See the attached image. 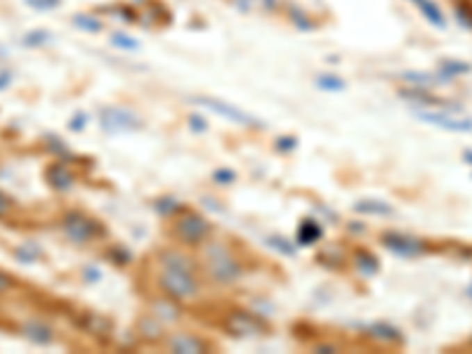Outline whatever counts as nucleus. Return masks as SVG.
Segmentation results:
<instances>
[{
    "label": "nucleus",
    "instance_id": "nucleus-1",
    "mask_svg": "<svg viewBox=\"0 0 472 354\" xmlns=\"http://www.w3.org/2000/svg\"><path fill=\"white\" fill-rule=\"evenodd\" d=\"M158 262H161L158 286L165 293V298L175 300V303H184V300H194L199 296L196 265L189 255H184L177 248H168L161 250Z\"/></svg>",
    "mask_w": 472,
    "mask_h": 354
},
{
    "label": "nucleus",
    "instance_id": "nucleus-2",
    "mask_svg": "<svg viewBox=\"0 0 472 354\" xmlns=\"http://www.w3.org/2000/svg\"><path fill=\"white\" fill-rule=\"evenodd\" d=\"M203 262H206L208 277L220 286L236 284V281L243 277L241 260H238L234 250L222 241H211L203 246Z\"/></svg>",
    "mask_w": 472,
    "mask_h": 354
},
{
    "label": "nucleus",
    "instance_id": "nucleus-3",
    "mask_svg": "<svg viewBox=\"0 0 472 354\" xmlns=\"http://www.w3.org/2000/svg\"><path fill=\"white\" fill-rule=\"evenodd\" d=\"M172 232H175V236L180 239V243H184V246H201L208 241V236H211L213 225L199 213L184 211L180 218L175 220Z\"/></svg>",
    "mask_w": 472,
    "mask_h": 354
},
{
    "label": "nucleus",
    "instance_id": "nucleus-4",
    "mask_svg": "<svg viewBox=\"0 0 472 354\" xmlns=\"http://www.w3.org/2000/svg\"><path fill=\"white\" fill-rule=\"evenodd\" d=\"M99 121L101 130H106L109 135L137 133L142 128V118L133 109H125V106H106L99 113Z\"/></svg>",
    "mask_w": 472,
    "mask_h": 354
},
{
    "label": "nucleus",
    "instance_id": "nucleus-5",
    "mask_svg": "<svg viewBox=\"0 0 472 354\" xmlns=\"http://www.w3.org/2000/svg\"><path fill=\"white\" fill-rule=\"evenodd\" d=\"M62 227H64V234H67L74 243H88L101 234V227L97 225V222H95L92 218H88L86 213H79V211H71V213L64 215Z\"/></svg>",
    "mask_w": 472,
    "mask_h": 354
},
{
    "label": "nucleus",
    "instance_id": "nucleus-6",
    "mask_svg": "<svg viewBox=\"0 0 472 354\" xmlns=\"http://www.w3.org/2000/svg\"><path fill=\"white\" fill-rule=\"evenodd\" d=\"M194 102L199 106H206V109H211L213 113H220V116H225L227 121H234L238 125H248V128H255V125H260L258 118H253L250 113L241 111L234 104H227V102H222V99H215V97H194Z\"/></svg>",
    "mask_w": 472,
    "mask_h": 354
},
{
    "label": "nucleus",
    "instance_id": "nucleus-7",
    "mask_svg": "<svg viewBox=\"0 0 472 354\" xmlns=\"http://www.w3.org/2000/svg\"><path fill=\"white\" fill-rule=\"evenodd\" d=\"M382 246L392 253L402 255V257H416L425 253V241L418 236H411V234H397L390 232L382 236Z\"/></svg>",
    "mask_w": 472,
    "mask_h": 354
},
{
    "label": "nucleus",
    "instance_id": "nucleus-8",
    "mask_svg": "<svg viewBox=\"0 0 472 354\" xmlns=\"http://www.w3.org/2000/svg\"><path fill=\"white\" fill-rule=\"evenodd\" d=\"M418 118L425 123L437 125L441 130H451V133H472V121L465 118L449 116V113H432V111H418Z\"/></svg>",
    "mask_w": 472,
    "mask_h": 354
},
{
    "label": "nucleus",
    "instance_id": "nucleus-9",
    "mask_svg": "<svg viewBox=\"0 0 472 354\" xmlns=\"http://www.w3.org/2000/svg\"><path fill=\"white\" fill-rule=\"evenodd\" d=\"M262 328L265 326L253 314H248V312H234V314H229V321H227V331L231 335H255Z\"/></svg>",
    "mask_w": 472,
    "mask_h": 354
},
{
    "label": "nucleus",
    "instance_id": "nucleus-10",
    "mask_svg": "<svg viewBox=\"0 0 472 354\" xmlns=\"http://www.w3.org/2000/svg\"><path fill=\"white\" fill-rule=\"evenodd\" d=\"M208 343H203L201 338L191 333H177L168 340V350L170 352H208Z\"/></svg>",
    "mask_w": 472,
    "mask_h": 354
},
{
    "label": "nucleus",
    "instance_id": "nucleus-11",
    "mask_svg": "<svg viewBox=\"0 0 472 354\" xmlns=\"http://www.w3.org/2000/svg\"><path fill=\"white\" fill-rule=\"evenodd\" d=\"M45 177L50 182V187L57 191H67L74 187V175H71V170L64 163H52L45 170Z\"/></svg>",
    "mask_w": 472,
    "mask_h": 354
},
{
    "label": "nucleus",
    "instance_id": "nucleus-12",
    "mask_svg": "<svg viewBox=\"0 0 472 354\" xmlns=\"http://www.w3.org/2000/svg\"><path fill=\"white\" fill-rule=\"evenodd\" d=\"M22 331L35 345H50L52 338H55V335H52V328L43 321H26Z\"/></svg>",
    "mask_w": 472,
    "mask_h": 354
},
{
    "label": "nucleus",
    "instance_id": "nucleus-13",
    "mask_svg": "<svg viewBox=\"0 0 472 354\" xmlns=\"http://www.w3.org/2000/svg\"><path fill=\"white\" fill-rule=\"evenodd\" d=\"M152 314L156 316V319L163 323V321H175L177 316H180V307H177L175 300L170 298H161V300H154L152 305Z\"/></svg>",
    "mask_w": 472,
    "mask_h": 354
},
{
    "label": "nucleus",
    "instance_id": "nucleus-14",
    "mask_svg": "<svg viewBox=\"0 0 472 354\" xmlns=\"http://www.w3.org/2000/svg\"><path fill=\"white\" fill-rule=\"evenodd\" d=\"M368 331H371L373 338L382 340V343H402V340H404V335L399 333L397 328L387 326V323H373Z\"/></svg>",
    "mask_w": 472,
    "mask_h": 354
},
{
    "label": "nucleus",
    "instance_id": "nucleus-15",
    "mask_svg": "<svg viewBox=\"0 0 472 354\" xmlns=\"http://www.w3.org/2000/svg\"><path fill=\"white\" fill-rule=\"evenodd\" d=\"M319 239H321V227L316 225L314 220H304L300 225V230H298V241L302 246H309V243L319 241Z\"/></svg>",
    "mask_w": 472,
    "mask_h": 354
},
{
    "label": "nucleus",
    "instance_id": "nucleus-16",
    "mask_svg": "<svg viewBox=\"0 0 472 354\" xmlns=\"http://www.w3.org/2000/svg\"><path fill=\"white\" fill-rule=\"evenodd\" d=\"M355 265L359 267V272L361 274H375L378 272V260H375V255L373 253H368V250H355Z\"/></svg>",
    "mask_w": 472,
    "mask_h": 354
},
{
    "label": "nucleus",
    "instance_id": "nucleus-17",
    "mask_svg": "<svg viewBox=\"0 0 472 354\" xmlns=\"http://www.w3.org/2000/svg\"><path fill=\"white\" fill-rule=\"evenodd\" d=\"M414 3L418 5V8H421V12L428 17L430 22L434 24V26H446L444 15H441V10L432 3V0H414Z\"/></svg>",
    "mask_w": 472,
    "mask_h": 354
},
{
    "label": "nucleus",
    "instance_id": "nucleus-18",
    "mask_svg": "<svg viewBox=\"0 0 472 354\" xmlns=\"http://www.w3.org/2000/svg\"><path fill=\"white\" fill-rule=\"evenodd\" d=\"M140 328H142V338H147V340H158V338H163V326H161V321H158L154 314H152V316H147V319H142Z\"/></svg>",
    "mask_w": 472,
    "mask_h": 354
},
{
    "label": "nucleus",
    "instance_id": "nucleus-19",
    "mask_svg": "<svg viewBox=\"0 0 472 354\" xmlns=\"http://www.w3.org/2000/svg\"><path fill=\"white\" fill-rule=\"evenodd\" d=\"M74 24H76V26H81V29H86V31H90V33L101 31V22L95 19V17H90V15H76Z\"/></svg>",
    "mask_w": 472,
    "mask_h": 354
},
{
    "label": "nucleus",
    "instance_id": "nucleus-20",
    "mask_svg": "<svg viewBox=\"0 0 472 354\" xmlns=\"http://www.w3.org/2000/svg\"><path fill=\"white\" fill-rule=\"evenodd\" d=\"M357 211L359 213H382V215H387L392 211L390 206H385V203H378V201H361V203H357Z\"/></svg>",
    "mask_w": 472,
    "mask_h": 354
},
{
    "label": "nucleus",
    "instance_id": "nucleus-21",
    "mask_svg": "<svg viewBox=\"0 0 472 354\" xmlns=\"http://www.w3.org/2000/svg\"><path fill=\"white\" fill-rule=\"evenodd\" d=\"M465 71H470V67H468V64H463V62H444V64H441V74H444V78L461 76V74H465Z\"/></svg>",
    "mask_w": 472,
    "mask_h": 354
},
{
    "label": "nucleus",
    "instance_id": "nucleus-22",
    "mask_svg": "<svg viewBox=\"0 0 472 354\" xmlns=\"http://www.w3.org/2000/svg\"><path fill=\"white\" fill-rule=\"evenodd\" d=\"M111 43L118 47H125V50H137V47H140V43H137L135 38H130V35H125V33H116L111 38Z\"/></svg>",
    "mask_w": 472,
    "mask_h": 354
},
{
    "label": "nucleus",
    "instance_id": "nucleus-23",
    "mask_svg": "<svg viewBox=\"0 0 472 354\" xmlns=\"http://www.w3.org/2000/svg\"><path fill=\"white\" fill-rule=\"evenodd\" d=\"M319 86L324 90H343L345 88V81L343 78H336V76H321L319 78Z\"/></svg>",
    "mask_w": 472,
    "mask_h": 354
},
{
    "label": "nucleus",
    "instance_id": "nucleus-24",
    "mask_svg": "<svg viewBox=\"0 0 472 354\" xmlns=\"http://www.w3.org/2000/svg\"><path fill=\"white\" fill-rule=\"evenodd\" d=\"M45 40H50V35L45 31H35V33L24 35V45H40V43H45Z\"/></svg>",
    "mask_w": 472,
    "mask_h": 354
},
{
    "label": "nucleus",
    "instance_id": "nucleus-25",
    "mask_svg": "<svg viewBox=\"0 0 472 354\" xmlns=\"http://www.w3.org/2000/svg\"><path fill=\"white\" fill-rule=\"evenodd\" d=\"M26 5H31L35 10H52L59 5V0H26Z\"/></svg>",
    "mask_w": 472,
    "mask_h": 354
},
{
    "label": "nucleus",
    "instance_id": "nucleus-26",
    "mask_svg": "<svg viewBox=\"0 0 472 354\" xmlns=\"http://www.w3.org/2000/svg\"><path fill=\"white\" fill-rule=\"evenodd\" d=\"M156 208H158V213H163V215H170V213H175L177 208H180V203H177V201H172V199H163V201L158 203Z\"/></svg>",
    "mask_w": 472,
    "mask_h": 354
},
{
    "label": "nucleus",
    "instance_id": "nucleus-27",
    "mask_svg": "<svg viewBox=\"0 0 472 354\" xmlns=\"http://www.w3.org/2000/svg\"><path fill=\"white\" fill-rule=\"evenodd\" d=\"M215 179H220V184H231V182H234V172H231V170H218V172H215Z\"/></svg>",
    "mask_w": 472,
    "mask_h": 354
},
{
    "label": "nucleus",
    "instance_id": "nucleus-28",
    "mask_svg": "<svg viewBox=\"0 0 472 354\" xmlns=\"http://www.w3.org/2000/svg\"><path fill=\"white\" fill-rule=\"evenodd\" d=\"M10 208H12V199H8V196L0 191V218H5V215L10 213Z\"/></svg>",
    "mask_w": 472,
    "mask_h": 354
},
{
    "label": "nucleus",
    "instance_id": "nucleus-29",
    "mask_svg": "<svg viewBox=\"0 0 472 354\" xmlns=\"http://www.w3.org/2000/svg\"><path fill=\"white\" fill-rule=\"evenodd\" d=\"M10 288H12V279L5 272H0V293L10 291Z\"/></svg>",
    "mask_w": 472,
    "mask_h": 354
},
{
    "label": "nucleus",
    "instance_id": "nucleus-30",
    "mask_svg": "<svg viewBox=\"0 0 472 354\" xmlns=\"http://www.w3.org/2000/svg\"><path fill=\"white\" fill-rule=\"evenodd\" d=\"M293 147H295V140H291V137H282V140H279V149H282V152H288Z\"/></svg>",
    "mask_w": 472,
    "mask_h": 354
},
{
    "label": "nucleus",
    "instance_id": "nucleus-31",
    "mask_svg": "<svg viewBox=\"0 0 472 354\" xmlns=\"http://www.w3.org/2000/svg\"><path fill=\"white\" fill-rule=\"evenodd\" d=\"M10 81H12V76L8 74V71H3V74H0V90H5L10 86Z\"/></svg>",
    "mask_w": 472,
    "mask_h": 354
},
{
    "label": "nucleus",
    "instance_id": "nucleus-32",
    "mask_svg": "<svg viewBox=\"0 0 472 354\" xmlns=\"http://www.w3.org/2000/svg\"><path fill=\"white\" fill-rule=\"evenodd\" d=\"M83 121H86V116H83V113H79V116H76L74 121H71V130H81V128H83V125H81Z\"/></svg>",
    "mask_w": 472,
    "mask_h": 354
},
{
    "label": "nucleus",
    "instance_id": "nucleus-33",
    "mask_svg": "<svg viewBox=\"0 0 472 354\" xmlns=\"http://www.w3.org/2000/svg\"><path fill=\"white\" fill-rule=\"evenodd\" d=\"M189 121L194 123V128H199V130H203V128H206V121H203V118H196V116H191Z\"/></svg>",
    "mask_w": 472,
    "mask_h": 354
},
{
    "label": "nucleus",
    "instance_id": "nucleus-34",
    "mask_svg": "<svg viewBox=\"0 0 472 354\" xmlns=\"http://www.w3.org/2000/svg\"><path fill=\"white\" fill-rule=\"evenodd\" d=\"M463 156H465V159H468V161H470V163H472V152H465Z\"/></svg>",
    "mask_w": 472,
    "mask_h": 354
},
{
    "label": "nucleus",
    "instance_id": "nucleus-35",
    "mask_svg": "<svg viewBox=\"0 0 472 354\" xmlns=\"http://www.w3.org/2000/svg\"><path fill=\"white\" fill-rule=\"evenodd\" d=\"M468 296L472 298V284H470V288H468Z\"/></svg>",
    "mask_w": 472,
    "mask_h": 354
}]
</instances>
